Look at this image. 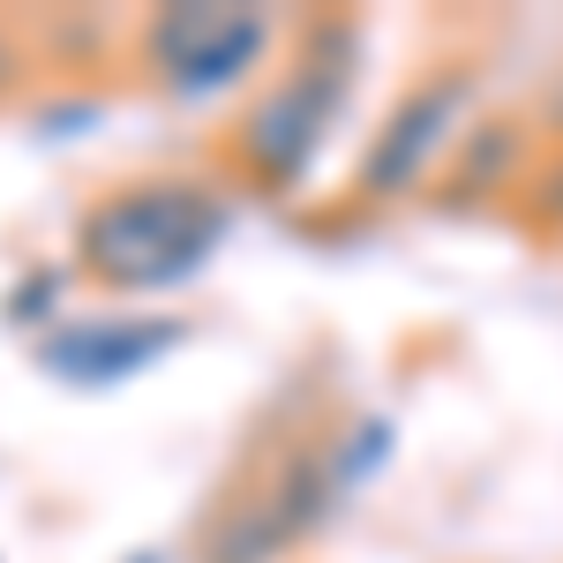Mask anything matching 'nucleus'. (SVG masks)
Wrapping results in <instances>:
<instances>
[{"label": "nucleus", "mask_w": 563, "mask_h": 563, "mask_svg": "<svg viewBox=\"0 0 563 563\" xmlns=\"http://www.w3.org/2000/svg\"><path fill=\"white\" fill-rule=\"evenodd\" d=\"M218 233H225V211L203 188L143 180V188H121V196H106L90 211L84 263L106 286H166V278H180V271H196L211 256Z\"/></svg>", "instance_id": "1"}, {"label": "nucleus", "mask_w": 563, "mask_h": 563, "mask_svg": "<svg viewBox=\"0 0 563 563\" xmlns=\"http://www.w3.org/2000/svg\"><path fill=\"white\" fill-rule=\"evenodd\" d=\"M271 45V23L256 8H166L143 23V60L151 76L180 98L196 90H225L241 68H256V53Z\"/></svg>", "instance_id": "2"}, {"label": "nucleus", "mask_w": 563, "mask_h": 563, "mask_svg": "<svg viewBox=\"0 0 563 563\" xmlns=\"http://www.w3.org/2000/svg\"><path fill=\"white\" fill-rule=\"evenodd\" d=\"M339 90H346V68L323 76V60H308L294 84H278L256 106V121H249V158H256L271 180H294L308 166V151L323 143V121H331Z\"/></svg>", "instance_id": "3"}, {"label": "nucleus", "mask_w": 563, "mask_h": 563, "mask_svg": "<svg viewBox=\"0 0 563 563\" xmlns=\"http://www.w3.org/2000/svg\"><path fill=\"white\" fill-rule=\"evenodd\" d=\"M459 106H466V76L421 84L398 113H390V129L376 135V151H368V166H361V188H368V196H398L406 180H421L429 158L443 151L451 121H459Z\"/></svg>", "instance_id": "4"}]
</instances>
